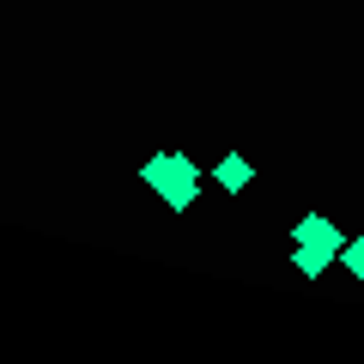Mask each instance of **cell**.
Masks as SVG:
<instances>
[{"instance_id": "cell-1", "label": "cell", "mask_w": 364, "mask_h": 364, "mask_svg": "<svg viewBox=\"0 0 364 364\" xmlns=\"http://www.w3.org/2000/svg\"><path fill=\"white\" fill-rule=\"evenodd\" d=\"M195 195H200V164L188 152H176V176H170V188L158 200H164L170 213H188V207H195Z\"/></svg>"}, {"instance_id": "cell-2", "label": "cell", "mask_w": 364, "mask_h": 364, "mask_svg": "<svg viewBox=\"0 0 364 364\" xmlns=\"http://www.w3.org/2000/svg\"><path fill=\"white\" fill-rule=\"evenodd\" d=\"M291 237H298V243H310V249H334V255H340V243H346V237H340V225L328 219V213H304Z\"/></svg>"}, {"instance_id": "cell-3", "label": "cell", "mask_w": 364, "mask_h": 364, "mask_svg": "<svg viewBox=\"0 0 364 364\" xmlns=\"http://www.w3.org/2000/svg\"><path fill=\"white\" fill-rule=\"evenodd\" d=\"M213 182H219L225 195H243L249 182H255V164H249V158H243V152H225V158H219V164H213Z\"/></svg>"}, {"instance_id": "cell-4", "label": "cell", "mask_w": 364, "mask_h": 364, "mask_svg": "<svg viewBox=\"0 0 364 364\" xmlns=\"http://www.w3.org/2000/svg\"><path fill=\"white\" fill-rule=\"evenodd\" d=\"M328 261H340L334 249H310V243H298V249H291V267H298L304 279H322V273H328Z\"/></svg>"}, {"instance_id": "cell-5", "label": "cell", "mask_w": 364, "mask_h": 364, "mask_svg": "<svg viewBox=\"0 0 364 364\" xmlns=\"http://www.w3.org/2000/svg\"><path fill=\"white\" fill-rule=\"evenodd\" d=\"M340 267H346L352 279H364V237H352V243H340Z\"/></svg>"}]
</instances>
